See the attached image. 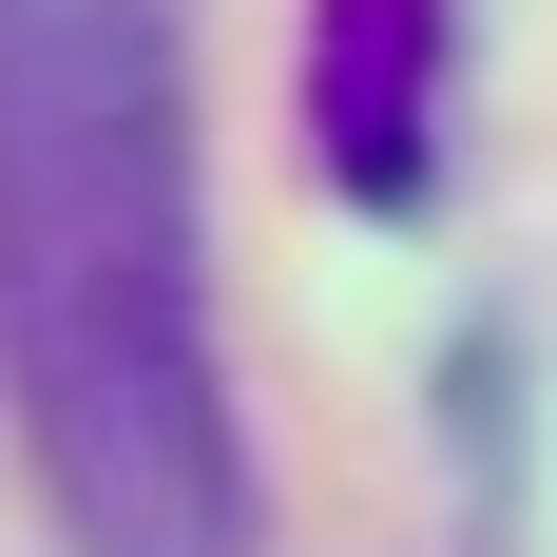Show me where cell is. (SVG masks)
<instances>
[{
    "mask_svg": "<svg viewBox=\"0 0 557 557\" xmlns=\"http://www.w3.org/2000/svg\"><path fill=\"white\" fill-rule=\"evenodd\" d=\"M0 423L58 557H250L193 0H0Z\"/></svg>",
    "mask_w": 557,
    "mask_h": 557,
    "instance_id": "cell-1",
    "label": "cell"
},
{
    "mask_svg": "<svg viewBox=\"0 0 557 557\" xmlns=\"http://www.w3.org/2000/svg\"><path fill=\"white\" fill-rule=\"evenodd\" d=\"M443 77H461V0H308V154H327V193L423 212Z\"/></svg>",
    "mask_w": 557,
    "mask_h": 557,
    "instance_id": "cell-2",
    "label": "cell"
}]
</instances>
